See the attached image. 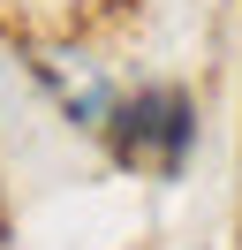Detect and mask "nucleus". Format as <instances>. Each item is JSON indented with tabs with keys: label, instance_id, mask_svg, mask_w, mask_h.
I'll list each match as a JSON object with an SVG mask.
<instances>
[{
	"label": "nucleus",
	"instance_id": "obj_2",
	"mask_svg": "<svg viewBox=\"0 0 242 250\" xmlns=\"http://www.w3.org/2000/svg\"><path fill=\"white\" fill-rule=\"evenodd\" d=\"M0 228H8V212H0Z\"/></svg>",
	"mask_w": 242,
	"mask_h": 250
},
{
	"label": "nucleus",
	"instance_id": "obj_1",
	"mask_svg": "<svg viewBox=\"0 0 242 250\" xmlns=\"http://www.w3.org/2000/svg\"><path fill=\"white\" fill-rule=\"evenodd\" d=\"M106 144H114L121 167H144V174H182L197 144V99L182 83H144V91L114 99L106 114Z\"/></svg>",
	"mask_w": 242,
	"mask_h": 250
}]
</instances>
